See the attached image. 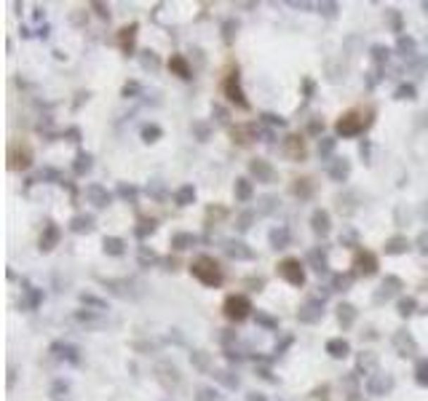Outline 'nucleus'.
<instances>
[{
	"mask_svg": "<svg viewBox=\"0 0 428 401\" xmlns=\"http://www.w3.org/2000/svg\"><path fill=\"white\" fill-rule=\"evenodd\" d=\"M32 163V147L27 139H16L8 147V169H27Z\"/></svg>",
	"mask_w": 428,
	"mask_h": 401,
	"instance_id": "nucleus-2",
	"label": "nucleus"
},
{
	"mask_svg": "<svg viewBox=\"0 0 428 401\" xmlns=\"http://www.w3.org/2000/svg\"><path fill=\"white\" fill-rule=\"evenodd\" d=\"M193 276L201 281V284H206V286H220L222 284V270L220 265L214 262L212 257H199V260H193Z\"/></svg>",
	"mask_w": 428,
	"mask_h": 401,
	"instance_id": "nucleus-1",
	"label": "nucleus"
},
{
	"mask_svg": "<svg viewBox=\"0 0 428 401\" xmlns=\"http://www.w3.org/2000/svg\"><path fill=\"white\" fill-rule=\"evenodd\" d=\"M279 270H281V276H287L292 284H300V281H303V270L297 265V260H284Z\"/></svg>",
	"mask_w": 428,
	"mask_h": 401,
	"instance_id": "nucleus-6",
	"label": "nucleus"
},
{
	"mask_svg": "<svg viewBox=\"0 0 428 401\" xmlns=\"http://www.w3.org/2000/svg\"><path fill=\"white\" fill-rule=\"evenodd\" d=\"M236 75H239V72H233V75H227V78L222 80V91H225L227 102H233V105H239V107H249V102L244 99V91H241Z\"/></svg>",
	"mask_w": 428,
	"mask_h": 401,
	"instance_id": "nucleus-5",
	"label": "nucleus"
},
{
	"mask_svg": "<svg viewBox=\"0 0 428 401\" xmlns=\"http://www.w3.org/2000/svg\"><path fill=\"white\" fill-rule=\"evenodd\" d=\"M222 310H225V319L244 321L249 316V310H252V303L246 297H241V294H230L225 300V305H222Z\"/></svg>",
	"mask_w": 428,
	"mask_h": 401,
	"instance_id": "nucleus-4",
	"label": "nucleus"
},
{
	"mask_svg": "<svg viewBox=\"0 0 428 401\" xmlns=\"http://www.w3.org/2000/svg\"><path fill=\"white\" fill-rule=\"evenodd\" d=\"M364 115H361L359 107H351V110H346L343 115H340V120H337V134H343V136H351V134H359L361 129H364Z\"/></svg>",
	"mask_w": 428,
	"mask_h": 401,
	"instance_id": "nucleus-3",
	"label": "nucleus"
}]
</instances>
